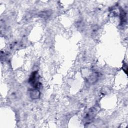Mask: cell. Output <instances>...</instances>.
<instances>
[{
	"mask_svg": "<svg viewBox=\"0 0 128 128\" xmlns=\"http://www.w3.org/2000/svg\"><path fill=\"white\" fill-rule=\"evenodd\" d=\"M39 77L36 72H34L30 76L29 79V82L30 84L36 89H39L40 87V84L38 81Z\"/></svg>",
	"mask_w": 128,
	"mask_h": 128,
	"instance_id": "6da1fadb",
	"label": "cell"
},
{
	"mask_svg": "<svg viewBox=\"0 0 128 128\" xmlns=\"http://www.w3.org/2000/svg\"><path fill=\"white\" fill-rule=\"evenodd\" d=\"M96 111V108H92L84 116L85 120H86L87 122H90V120H92L94 117Z\"/></svg>",
	"mask_w": 128,
	"mask_h": 128,
	"instance_id": "7a4b0ae2",
	"label": "cell"
},
{
	"mask_svg": "<svg viewBox=\"0 0 128 128\" xmlns=\"http://www.w3.org/2000/svg\"><path fill=\"white\" fill-rule=\"evenodd\" d=\"M50 14H51V12H50L49 10H46V11L40 12V13L39 14V16L43 18H46L50 16Z\"/></svg>",
	"mask_w": 128,
	"mask_h": 128,
	"instance_id": "277c9868",
	"label": "cell"
},
{
	"mask_svg": "<svg viewBox=\"0 0 128 128\" xmlns=\"http://www.w3.org/2000/svg\"><path fill=\"white\" fill-rule=\"evenodd\" d=\"M40 96V92L38 89L34 88L30 92V96L33 99L38 98Z\"/></svg>",
	"mask_w": 128,
	"mask_h": 128,
	"instance_id": "3957f363",
	"label": "cell"
}]
</instances>
